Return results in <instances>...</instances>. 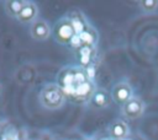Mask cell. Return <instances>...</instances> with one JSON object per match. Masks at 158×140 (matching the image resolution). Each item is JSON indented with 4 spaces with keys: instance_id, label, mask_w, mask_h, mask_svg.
Here are the masks:
<instances>
[{
    "instance_id": "4",
    "label": "cell",
    "mask_w": 158,
    "mask_h": 140,
    "mask_svg": "<svg viewBox=\"0 0 158 140\" xmlns=\"http://www.w3.org/2000/svg\"><path fill=\"white\" fill-rule=\"evenodd\" d=\"M144 111H146L144 101L136 95L123 106H121V114L128 120H135L141 118L144 114Z\"/></svg>"
},
{
    "instance_id": "13",
    "label": "cell",
    "mask_w": 158,
    "mask_h": 140,
    "mask_svg": "<svg viewBox=\"0 0 158 140\" xmlns=\"http://www.w3.org/2000/svg\"><path fill=\"white\" fill-rule=\"evenodd\" d=\"M2 140H19V136L15 131L14 133H7L2 136Z\"/></svg>"
},
{
    "instance_id": "6",
    "label": "cell",
    "mask_w": 158,
    "mask_h": 140,
    "mask_svg": "<svg viewBox=\"0 0 158 140\" xmlns=\"http://www.w3.org/2000/svg\"><path fill=\"white\" fill-rule=\"evenodd\" d=\"M30 34L35 41L42 42L46 41L51 37L52 34V28L49 26V23L43 20V18H37L36 21H33L30 26Z\"/></svg>"
},
{
    "instance_id": "15",
    "label": "cell",
    "mask_w": 158,
    "mask_h": 140,
    "mask_svg": "<svg viewBox=\"0 0 158 140\" xmlns=\"http://www.w3.org/2000/svg\"><path fill=\"white\" fill-rule=\"evenodd\" d=\"M123 140H132V139H130V138H126V139H123Z\"/></svg>"
},
{
    "instance_id": "8",
    "label": "cell",
    "mask_w": 158,
    "mask_h": 140,
    "mask_svg": "<svg viewBox=\"0 0 158 140\" xmlns=\"http://www.w3.org/2000/svg\"><path fill=\"white\" fill-rule=\"evenodd\" d=\"M130 126L123 119H115L109 125V136L112 140H123L128 138Z\"/></svg>"
},
{
    "instance_id": "2",
    "label": "cell",
    "mask_w": 158,
    "mask_h": 140,
    "mask_svg": "<svg viewBox=\"0 0 158 140\" xmlns=\"http://www.w3.org/2000/svg\"><path fill=\"white\" fill-rule=\"evenodd\" d=\"M38 101L43 108L57 111L65 104L67 96L58 84H47L40 91Z\"/></svg>"
},
{
    "instance_id": "5",
    "label": "cell",
    "mask_w": 158,
    "mask_h": 140,
    "mask_svg": "<svg viewBox=\"0 0 158 140\" xmlns=\"http://www.w3.org/2000/svg\"><path fill=\"white\" fill-rule=\"evenodd\" d=\"M110 95H111V99L116 104H118L120 107L123 106L126 102H128L135 96L133 88H132L131 84L127 82V81H118V82H116L112 86V90H111Z\"/></svg>"
},
{
    "instance_id": "10",
    "label": "cell",
    "mask_w": 158,
    "mask_h": 140,
    "mask_svg": "<svg viewBox=\"0 0 158 140\" xmlns=\"http://www.w3.org/2000/svg\"><path fill=\"white\" fill-rule=\"evenodd\" d=\"M77 53H78V59H79V63H80V68L88 69V66L91 65V60L95 55V47L83 44L77 49Z\"/></svg>"
},
{
    "instance_id": "14",
    "label": "cell",
    "mask_w": 158,
    "mask_h": 140,
    "mask_svg": "<svg viewBox=\"0 0 158 140\" xmlns=\"http://www.w3.org/2000/svg\"><path fill=\"white\" fill-rule=\"evenodd\" d=\"M100 140H112L110 136H105V138H102V139H100Z\"/></svg>"
},
{
    "instance_id": "3",
    "label": "cell",
    "mask_w": 158,
    "mask_h": 140,
    "mask_svg": "<svg viewBox=\"0 0 158 140\" xmlns=\"http://www.w3.org/2000/svg\"><path fill=\"white\" fill-rule=\"evenodd\" d=\"M53 36L59 44L70 45L73 39L77 37V32L70 17H63L56 23L53 28Z\"/></svg>"
},
{
    "instance_id": "9",
    "label": "cell",
    "mask_w": 158,
    "mask_h": 140,
    "mask_svg": "<svg viewBox=\"0 0 158 140\" xmlns=\"http://www.w3.org/2000/svg\"><path fill=\"white\" fill-rule=\"evenodd\" d=\"M38 7L33 1H27L25 7L21 10L19 16L16 17L21 23H32L38 17Z\"/></svg>"
},
{
    "instance_id": "12",
    "label": "cell",
    "mask_w": 158,
    "mask_h": 140,
    "mask_svg": "<svg viewBox=\"0 0 158 140\" xmlns=\"http://www.w3.org/2000/svg\"><path fill=\"white\" fill-rule=\"evenodd\" d=\"M138 9L144 14H153L158 10V0H139Z\"/></svg>"
},
{
    "instance_id": "7",
    "label": "cell",
    "mask_w": 158,
    "mask_h": 140,
    "mask_svg": "<svg viewBox=\"0 0 158 140\" xmlns=\"http://www.w3.org/2000/svg\"><path fill=\"white\" fill-rule=\"evenodd\" d=\"M110 101H111V95L106 90L95 88V91L93 92L91 97L88 101V104H89V108L94 111H101L109 107Z\"/></svg>"
},
{
    "instance_id": "11",
    "label": "cell",
    "mask_w": 158,
    "mask_h": 140,
    "mask_svg": "<svg viewBox=\"0 0 158 140\" xmlns=\"http://www.w3.org/2000/svg\"><path fill=\"white\" fill-rule=\"evenodd\" d=\"M27 1H23V0H11V1H7L5 4V10H6V14L11 17H17L19 14L21 12V10L25 7Z\"/></svg>"
},
{
    "instance_id": "1",
    "label": "cell",
    "mask_w": 158,
    "mask_h": 140,
    "mask_svg": "<svg viewBox=\"0 0 158 140\" xmlns=\"http://www.w3.org/2000/svg\"><path fill=\"white\" fill-rule=\"evenodd\" d=\"M58 85L63 88L67 97H70L77 102L89 101L96 88L86 70L80 66H72L63 70Z\"/></svg>"
}]
</instances>
